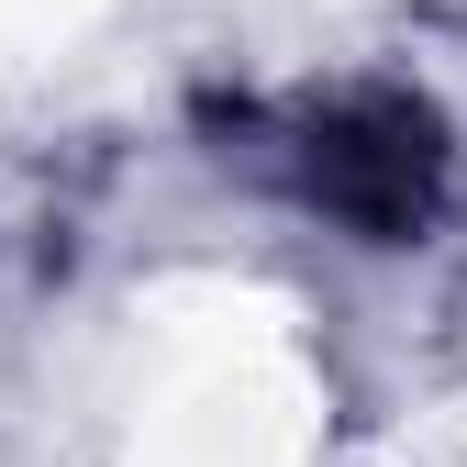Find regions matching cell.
<instances>
[{"instance_id": "cell-1", "label": "cell", "mask_w": 467, "mask_h": 467, "mask_svg": "<svg viewBox=\"0 0 467 467\" xmlns=\"http://www.w3.org/2000/svg\"><path fill=\"white\" fill-rule=\"evenodd\" d=\"M289 179H301L312 212L357 223V234H412L445 190V134L423 100L400 89H357V100H323L301 134H289Z\"/></svg>"}]
</instances>
